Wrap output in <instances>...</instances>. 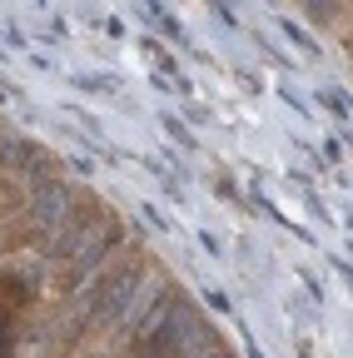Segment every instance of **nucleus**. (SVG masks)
Listing matches in <instances>:
<instances>
[{"mask_svg": "<svg viewBox=\"0 0 353 358\" xmlns=\"http://www.w3.org/2000/svg\"><path fill=\"white\" fill-rule=\"evenodd\" d=\"M140 338H145L150 358H194L214 343V334H204V324H199V313L180 299H159V308L145 319Z\"/></svg>", "mask_w": 353, "mask_h": 358, "instance_id": "1", "label": "nucleus"}, {"mask_svg": "<svg viewBox=\"0 0 353 358\" xmlns=\"http://www.w3.org/2000/svg\"><path fill=\"white\" fill-rule=\"evenodd\" d=\"M115 239H120V229L110 219H80L75 214V224L55 239V249L65 259V284H85V279H90L95 268L105 264V254L115 249Z\"/></svg>", "mask_w": 353, "mask_h": 358, "instance_id": "2", "label": "nucleus"}, {"mask_svg": "<svg viewBox=\"0 0 353 358\" xmlns=\"http://www.w3.org/2000/svg\"><path fill=\"white\" fill-rule=\"evenodd\" d=\"M30 219H35V229H45V234H65L70 224H75V194L65 189V179L45 174V179H35L30 185Z\"/></svg>", "mask_w": 353, "mask_h": 358, "instance_id": "3", "label": "nucleus"}, {"mask_svg": "<svg viewBox=\"0 0 353 358\" xmlns=\"http://www.w3.org/2000/svg\"><path fill=\"white\" fill-rule=\"evenodd\" d=\"M20 303H25V299H0V358L15 348V308H20Z\"/></svg>", "mask_w": 353, "mask_h": 358, "instance_id": "4", "label": "nucleus"}, {"mask_svg": "<svg viewBox=\"0 0 353 358\" xmlns=\"http://www.w3.org/2000/svg\"><path fill=\"white\" fill-rule=\"evenodd\" d=\"M303 10L314 15V20H333L338 15V0H303Z\"/></svg>", "mask_w": 353, "mask_h": 358, "instance_id": "5", "label": "nucleus"}, {"mask_svg": "<svg viewBox=\"0 0 353 358\" xmlns=\"http://www.w3.org/2000/svg\"><path fill=\"white\" fill-rule=\"evenodd\" d=\"M194 358H229V353H219V348L209 343V348H204V353H194Z\"/></svg>", "mask_w": 353, "mask_h": 358, "instance_id": "6", "label": "nucleus"}]
</instances>
